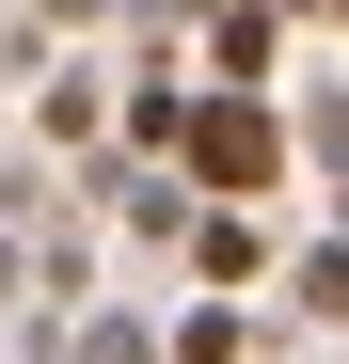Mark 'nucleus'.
Returning a JSON list of instances; mask_svg holds the SVG:
<instances>
[{
	"instance_id": "nucleus-2",
	"label": "nucleus",
	"mask_w": 349,
	"mask_h": 364,
	"mask_svg": "<svg viewBox=\"0 0 349 364\" xmlns=\"http://www.w3.org/2000/svg\"><path fill=\"white\" fill-rule=\"evenodd\" d=\"M270 48H286V16H270V0H222V32H207V64H222V80H270Z\"/></svg>"
},
{
	"instance_id": "nucleus-1",
	"label": "nucleus",
	"mask_w": 349,
	"mask_h": 364,
	"mask_svg": "<svg viewBox=\"0 0 349 364\" xmlns=\"http://www.w3.org/2000/svg\"><path fill=\"white\" fill-rule=\"evenodd\" d=\"M174 159H191V191H207V222H239L254 191H286V111H254V95H207Z\"/></svg>"
},
{
	"instance_id": "nucleus-5",
	"label": "nucleus",
	"mask_w": 349,
	"mask_h": 364,
	"mask_svg": "<svg viewBox=\"0 0 349 364\" xmlns=\"http://www.w3.org/2000/svg\"><path fill=\"white\" fill-rule=\"evenodd\" d=\"M302 317H349V237H333V254H302Z\"/></svg>"
},
{
	"instance_id": "nucleus-3",
	"label": "nucleus",
	"mask_w": 349,
	"mask_h": 364,
	"mask_svg": "<svg viewBox=\"0 0 349 364\" xmlns=\"http://www.w3.org/2000/svg\"><path fill=\"white\" fill-rule=\"evenodd\" d=\"M191 269H207V285H254L270 237H254V222H191Z\"/></svg>"
},
{
	"instance_id": "nucleus-4",
	"label": "nucleus",
	"mask_w": 349,
	"mask_h": 364,
	"mask_svg": "<svg viewBox=\"0 0 349 364\" xmlns=\"http://www.w3.org/2000/svg\"><path fill=\"white\" fill-rule=\"evenodd\" d=\"M80 364H174V348H159L143 317H95V333H80Z\"/></svg>"
}]
</instances>
